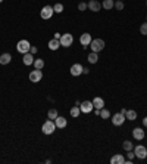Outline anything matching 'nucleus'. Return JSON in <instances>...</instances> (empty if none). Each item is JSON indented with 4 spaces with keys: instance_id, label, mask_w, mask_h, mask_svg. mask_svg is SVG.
Masks as SVG:
<instances>
[{
    "instance_id": "obj_1",
    "label": "nucleus",
    "mask_w": 147,
    "mask_h": 164,
    "mask_svg": "<svg viewBox=\"0 0 147 164\" xmlns=\"http://www.w3.org/2000/svg\"><path fill=\"white\" fill-rule=\"evenodd\" d=\"M55 130H56V124H55V121H53V120H47V121H44L43 126H41V132H43L44 134L55 133Z\"/></svg>"
},
{
    "instance_id": "obj_2",
    "label": "nucleus",
    "mask_w": 147,
    "mask_h": 164,
    "mask_svg": "<svg viewBox=\"0 0 147 164\" xmlns=\"http://www.w3.org/2000/svg\"><path fill=\"white\" fill-rule=\"evenodd\" d=\"M90 47H91V52L99 53L100 50H103V49H104V42H103L102 38H94V40H91Z\"/></svg>"
},
{
    "instance_id": "obj_3",
    "label": "nucleus",
    "mask_w": 147,
    "mask_h": 164,
    "mask_svg": "<svg viewBox=\"0 0 147 164\" xmlns=\"http://www.w3.org/2000/svg\"><path fill=\"white\" fill-rule=\"evenodd\" d=\"M59 42H60V46H62V47H71V46H72V43H74L72 34H69V33L62 34V37L59 38Z\"/></svg>"
},
{
    "instance_id": "obj_4",
    "label": "nucleus",
    "mask_w": 147,
    "mask_h": 164,
    "mask_svg": "<svg viewBox=\"0 0 147 164\" xmlns=\"http://www.w3.org/2000/svg\"><path fill=\"white\" fill-rule=\"evenodd\" d=\"M29 49H31V45H29L28 40H19L18 45H16V50H18L19 53H22V55L29 52Z\"/></svg>"
},
{
    "instance_id": "obj_5",
    "label": "nucleus",
    "mask_w": 147,
    "mask_h": 164,
    "mask_svg": "<svg viewBox=\"0 0 147 164\" xmlns=\"http://www.w3.org/2000/svg\"><path fill=\"white\" fill-rule=\"evenodd\" d=\"M134 154H135L137 158L144 160V158L147 157V148L144 146V145H137V146H134Z\"/></svg>"
},
{
    "instance_id": "obj_6",
    "label": "nucleus",
    "mask_w": 147,
    "mask_h": 164,
    "mask_svg": "<svg viewBox=\"0 0 147 164\" xmlns=\"http://www.w3.org/2000/svg\"><path fill=\"white\" fill-rule=\"evenodd\" d=\"M28 78H29V82H32V83L41 82V78H43V71H41V70H34V71L29 73Z\"/></svg>"
},
{
    "instance_id": "obj_7",
    "label": "nucleus",
    "mask_w": 147,
    "mask_h": 164,
    "mask_svg": "<svg viewBox=\"0 0 147 164\" xmlns=\"http://www.w3.org/2000/svg\"><path fill=\"white\" fill-rule=\"evenodd\" d=\"M55 14V10H53V6H44L41 9V12H40V16L43 18V19H50L51 16Z\"/></svg>"
},
{
    "instance_id": "obj_8",
    "label": "nucleus",
    "mask_w": 147,
    "mask_h": 164,
    "mask_svg": "<svg viewBox=\"0 0 147 164\" xmlns=\"http://www.w3.org/2000/svg\"><path fill=\"white\" fill-rule=\"evenodd\" d=\"M125 115L122 112H118L115 115H112V123H113V126H122L125 123Z\"/></svg>"
},
{
    "instance_id": "obj_9",
    "label": "nucleus",
    "mask_w": 147,
    "mask_h": 164,
    "mask_svg": "<svg viewBox=\"0 0 147 164\" xmlns=\"http://www.w3.org/2000/svg\"><path fill=\"white\" fill-rule=\"evenodd\" d=\"M80 110H81V112H84V114H88V112H91L93 110H94V106H93V102H91V101H84V102H81Z\"/></svg>"
},
{
    "instance_id": "obj_10",
    "label": "nucleus",
    "mask_w": 147,
    "mask_h": 164,
    "mask_svg": "<svg viewBox=\"0 0 147 164\" xmlns=\"http://www.w3.org/2000/svg\"><path fill=\"white\" fill-rule=\"evenodd\" d=\"M82 71H84V67H82L81 64H74L72 67H71V70H69L71 75H74V77L81 75V74H82Z\"/></svg>"
},
{
    "instance_id": "obj_11",
    "label": "nucleus",
    "mask_w": 147,
    "mask_h": 164,
    "mask_svg": "<svg viewBox=\"0 0 147 164\" xmlns=\"http://www.w3.org/2000/svg\"><path fill=\"white\" fill-rule=\"evenodd\" d=\"M91 40H93V38H91V36H90L88 33H84V34H81V36H80V43H81L82 46H84V47L90 46Z\"/></svg>"
},
{
    "instance_id": "obj_12",
    "label": "nucleus",
    "mask_w": 147,
    "mask_h": 164,
    "mask_svg": "<svg viewBox=\"0 0 147 164\" xmlns=\"http://www.w3.org/2000/svg\"><path fill=\"white\" fill-rule=\"evenodd\" d=\"M132 136H134L135 141H143V139H144V130H143L141 127H135V129L132 130Z\"/></svg>"
},
{
    "instance_id": "obj_13",
    "label": "nucleus",
    "mask_w": 147,
    "mask_h": 164,
    "mask_svg": "<svg viewBox=\"0 0 147 164\" xmlns=\"http://www.w3.org/2000/svg\"><path fill=\"white\" fill-rule=\"evenodd\" d=\"M22 62H24V65H32L34 64V56H32V53L31 52H27L24 53V58H22Z\"/></svg>"
},
{
    "instance_id": "obj_14",
    "label": "nucleus",
    "mask_w": 147,
    "mask_h": 164,
    "mask_svg": "<svg viewBox=\"0 0 147 164\" xmlns=\"http://www.w3.org/2000/svg\"><path fill=\"white\" fill-rule=\"evenodd\" d=\"M93 106H94V110H102V108H104V99L103 98H99V96H96L93 101Z\"/></svg>"
},
{
    "instance_id": "obj_15",
    "label": "nucleus",
    "mask_w": 147,
    "mask_h": 164,
    "mask_svg": "<svg viewBox=\"0 0 147 164\" xmlns=\"http://www.w3.org/2000/svg\"><path fill=\"white\" fill-rule=\"evenodd\" d=\"M87 5H88V9H90L91 12H99L100 8H102V5H100L97 0H90Z\"/></svg>"
},
{
    "instance_id": "obj_16",
    "label": "nucleus",
    "mask_w": 147,
    "mask_h": 164,
    "mask_svg": "<svg viewBox=\"0 0 147 164\" xmlns=\"http://www.w3.org/2000/svg\"><path fill=\"white\" fill-rule=\"evenodd\" d=\"M55 124H56L58 129H65L66 124H68V121H66L65 117H59V115H58V118L55 120Z\"/></svg>"
},
{
    "instance_id": "obj_17",
    "label": "nucleus",
    "mask_w": 147,
    "mask_h": 164,
    "mask_svg": "<svg viewBox=\"0 0 147 164\" xmlns=\"http://www.w3.org/2000/svg\"><path fill=\"white\" fill-rule=\"evenodd\" d=\"M125 163V158L122 157V154H116L110 158V164H124Z\"/></svg>"
},
{
    "instance_id": "obj_18",
    "label": "nucleus",
    "mask_w": 147,
    "mask_h": 164,
    "mask_svg": "<svg viewBox=\"0 0 147 164\" xmlns=\"http://www.w3.org/2000/svg\"><path fill=\"white\" fill-rule=\"evenodd\" d=\"M10 61H12V55L10 53H2L0 55V64L2 65H7Z\"/></svg>"
},
{
    "instance_id": "obj_19",
    "label": "nucleus",
    "mask_w": 147,
    "mask_h": 164,
    "mask_svg": "<svg viewBox=\"0 0 147 164\" xmlns=\"http://www.w3.org/2000/svg\"><path fill=\"white\" fill-rule=\"evenodd\" d=\"M59 47H62V46H60V42H59L58 38H51L50 42H49V49L50 50H58Z\"/></svg>"
},
{
    "instance_id": "obj_20",
    "label": "nucleus",
    "mask_w": 147,
    "mask_h": 164,
    "mask_svg": "<svg viewBox=\"0 0 147 164\" xmlns=\"http://www.w3.org/2000/svg\"><path fill=\"white\" fill-rule=\"evenodd\" d=\"M102 6L106 9V10H110L112 8H115V0H103Z\"/></svg>"
},
{
    "instance_id": "obj_21",
    "label": "nucleus",
    "mask_w": 147,
    "mask_h": 164,
    "mask_svg": "<svg viewBox=\"0 0 147 164\" xmlns=\"http://www.w3.org/2000/svg\"><path fill=\"white\" fill-rule=\"evenodd\" d=\"M125 118L134 121V120L137 118V112L134 111V110H126V112H125Z\"/></svg>"
},
{
    "instance_id": "obj_22",
    "label": "nucleus",
    "mask_w": 147,
    "mask_h": 164,
    "mask_svg": "<svg viewBox=\"0 0 147 164\" xmlns=\"http://www.w3.org/2000/svg\"><path fill=\"white\" fill-rule=\"evenodd\" d=\"M97 61H99V53L91 52L88 55V62H90V64H97Z\"/></svg>"
},
{
    "instance_id": "obj_23",
    "label": "nucleus",
    "mask_w": 147,
    "mask_h": 164,
    "mask_svg": "<svg viewBox=\"0 0 147 164\" xmlns=\"http://www.w3.org/2000/svg\"><path fill=\"white\" fill-rule=\"evenodd\" d=\"M58 110H55V108H51V110H49V112H47V117H49V120H55L58 118Z\"/></svg>"
},
{
    "instance_id": "obj_24",
    "label": "nucleus",
    "mask_w": 147,
    "mask_h": 164,
    "mask_svg": "<svg viewBox=\"0 0 147 164\" xmlns=\"http://www.w3.org/2000/svg\"><path fill=\"white\" fill-rule=\"evenodd\" d=\"M34 67H36V70H43L44 68V61L43 59H34V64H32Z\"/></svg>"
},
{
    "instance_id": "obj_25",
    "label": "nucleus",
    "mask_w": 147,
    "mask_h": 164,
    "mask_svg": "<svg viewBox=\"0 0 147 164\" xmlns=\"http://www.w3.org/2000/svg\"><path fill=\"white\" fill-rule=\"evenodd\" d=\"M53 10H55V14H62L63 12V5L62 3H56L53 6Z\"/></svg>"
},
{
    "instance_id": "obj_26",
    "label": "nucleus",
    "mask_w": 147,
    "mask_h": 164,
    "mask_svg": "<svg viewBox=\"0 0 147 164\" xmlns=\"http://www.w3.org/2000/svg\"><path fill=\"white\" fill-rule=\"evenodd\" d=\"M80 112H81L80 106H77V105H75V106H74L72 110H71V115H72L74 118H77V117H78V115H80Z\"/></svg>"
},
{
    "instance_id": "obj_27",
    "label": "nucleus",
    "mask_w": 147,
    "mask_h": 164,
    "mask_svg": "<svg viewBox=\"0 0 147 164\" xmlns=\"http://www.w3.org/2000/svg\"><path fill=\"white\" fill-rule=\"evenodd\" d=\"M122 148H124L125 151H131V149L134 148V145H132L131 141H125L124 143H122Z\"/></svg>"
},
{
    "instance_id": "obj_28",
    "label": "nucleus",
    "mask_w": 147,
    "mask_h": 164,
    "mask_svg": "<svg viewBox=\"0 0 147 164\" xmlns=\"http://www.w3.org/2000/svg\"><path fill=\"white\" fill-rule=\"evenodd\" d=\"M100 117H102V118H109L110 117V112L107 111V110H106V108H102V110H100Z\"/></svg>"
},
{
    "instance_id": "obj_29",
    "label": "nucleus",
    "mask_w": 147,
    "mask_h": 164,
    "mask_svg": "<svg viewBox=\"0 0 147 164\" xmlns=\"http://www.w3.org/2000/svg\"><path fill=\"white\" fill-rule=\"evenodd\" d=\"M140 33H141L143 36H147V22H144V24H141V25H140Z\"/></svg>"
},
{
    "instance_id": "obj_30",
    "label": "nucleus",
    "mask_w": 147,
    "mask_h": 164,
    "mask_svg": "<svg viewBox=\"0 0 147 164\" xmlns=\"http://www.w3.org/2000/svg\"><path fill=\"white\" fill-rule=\"evenodd\" d=\"M115 9L122 10V9H124V2H122V0H116V2H115Z\"/></svg>"
},
{
    "instance_id": "obj_31",
    "label": "nucleus",
    "mask_w": 147,
    "mask_h": 164,
    "mask_svg": "<svg viewBox=\"0 0 147 164\" xmlns=\"http://www.w3.org/2000/svg\"><path fill=\"white\" fill-rule=\"evenodd\" d=\"M78 9H80L81 12H82V10H85V9H88V5H87V3H84V2H81L80 5H78Z\"/></svg>"
},
{
    "instance_id": "obj_32",
    "label": "nucleus",
    "mask_w": 147,
    "mask_h": 164,
    "mask_svg": "<svg viewBox=\"0 0 147 164\" xmlns=\"http://www.w3.org/2000/svg\"><path fill=\"white\" fill-rule=\"evenodd\" d=\"M29 52L32 53V55H34V53H37V47H36V46H31V49H29Z\"/></svg>"
},
{
    "instance_id": "obj_33",
    "label": "nucleus",
    "mask_w": 147,
    "mask_h": 164,
    "mask_svg": "<svg viewBox=\"0 0 147 164\" xmlns=\"http://www.w3.org/2000/svg\"><path fill=\"white\" fill-rule=\"evenodd\" d=\"M60 37H62V34H60V33H55V37H53V38H58V40H59Z\"/></svg>"
},
{
    "instance_id": "obj_34",
    "label": "nucleus",
    "mask_w": 147,
    "mask_h": 164,
    "mask_svg": "<svg viewBox=\"0 0 147 164\" xmlns=\"http://www.w3.org/2000/svg\"><path fill=\"white\" fill-rule=\"evenodd\" d=\"M143 126L147 127V117H144V118H143Z\"/></svg>"
},
{
    "instance_id": "obj_35",
    "label": "nucleus",
    "mask_w": 147,
    "mask_h": 164,
    "mask_svg": "<svg viewBox=\"0 0 147 164\" xmlns=\"http://www.w3.org/2000/svg\"><path fill=\"white\" fill-rule=\"evenodd\" d=\"M90 73V70L88 68H84V71H82V74H88Z\"/></svg>"
},
{
    "instance_id": "obj_36",
    "label": "nucleus",
    "mask_w": 147,
    "mask_h": 164,
    "mask_svg": "<svg viewBox=\"0 0 147 164\" xmlns=\"http://www.w3.org/2000/svg\"><path fill=\"white\" fill-rule=\"evenodd\" d=\"M2 2H3V0H0V3H2Z\"/></svg>"
},
{
    "instance_id": "obj_37",
    "label": "nucleus",
    "mask_w": 147,
    "mask_h": 164,
    "mask_svg": "<svg viewBox=\"0 0 147 164\" xmlns=\"http://www.w3.org/2000/svg\"><path fill=\"white\" fill-rule=\"evenodd\" d=\"M146 5H147V2H146Z\"/></svg>"
}]
</instances>
